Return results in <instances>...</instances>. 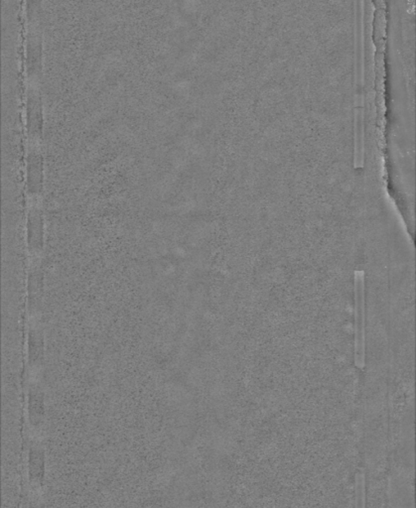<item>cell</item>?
Returning <instances> with one entry per match:
<instances>
[{
    "label": "cell",
    "instance_id": "obj_1",
    "mask_svg": "<svg viewBox=\"0 0 416 508\" xmlns=\"http://www.w3.org/2000/svg\"><path fill=\"white\" fill-rule=\"evenodd\" d=\"M365 273L355 272V364L365 366Z\"/></svg>",
    "mask_w": 416,
    "mask_h": 508
},
{
    "label": "cell",
    "instance_id": "obj_2",
    "mask_svg": "<svg viewBox=\"0 0 416 508\" xmlns=\"http://www.w3.org/2000/svg\"><path fill=\"white\" fill-rule=\"evenodd\" d=\"M365 507V474H356V507Z\"/></svg>",
    "mask_w": 416,
    "mask_h": 508
}]
</instances>
